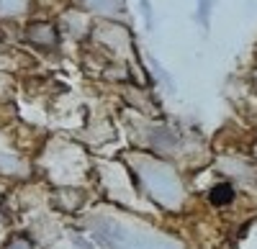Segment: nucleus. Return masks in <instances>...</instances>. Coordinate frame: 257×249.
Returning a JSON list of instances; mask_svg holds the SVG:
<instances>
[{"mask_svg":"<svg viewBox=\"0 0 257 249\" xmlns=\"http://www.w3.org/2000/svg\"><path fill=\"white\" fill-rule=\"evenodd\" d=\"M213 198H216V201H229V198H231V188L229 185H219V190L213 193Z\"/></svg>","mask_w":257,"mask_h":249,"instance_id":"obj_1","label":"nucleus"},{"mask_svg":"<svg viewBox=\"0 0 257 249\" xmlns=\"http://www.w3.org/2000/svg\"><path fill=\"white\" fill-rule=\"evenodd\" d=\"M201 23H209V0H201V11H198Z\"/></svg>","mask_w":257,"mask_h":249,"instance_id":"obj_2","label":"nucleus"}]
</instances>
